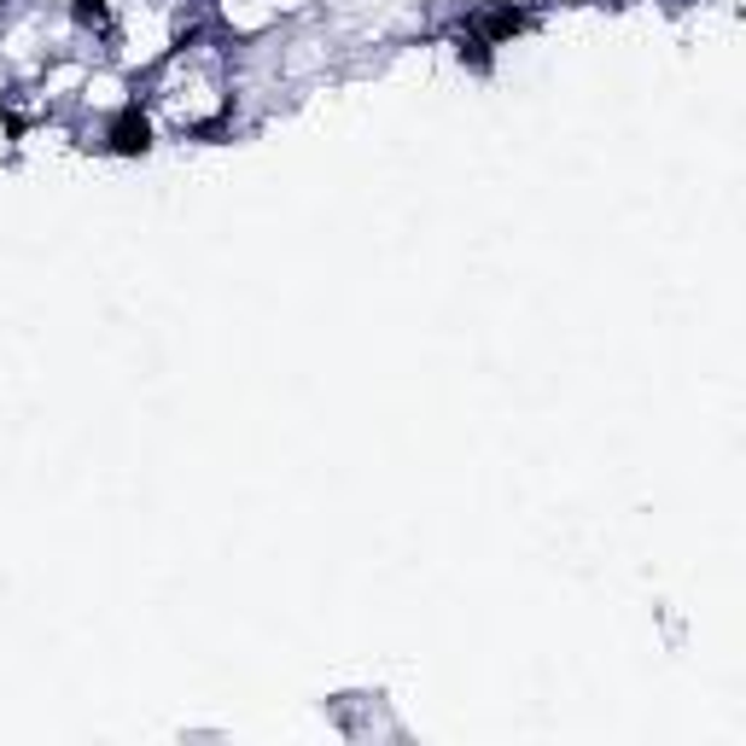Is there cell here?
<instances>
[{
  "instance_id": "obj_1",
  "label": "cell",
  "mask_w": 746,
  "mask_h": 746,
  "mask_svg": "<svg viewBox=\"0 0 746 746\" xmlns=\"http://www.w3.org/2000/svg\"><path fill=\"white\" fill-rule=\"evenodd\" d=\"M106 152L111 158H146L152 152V117L141 106H123L106 123Z\"/></svg>"
},
{
  "instance_id": "obj_2",
  "label": "cell",
  "mask_w": 746,
  "mask_h": 746,
  "mask_svg": "<svg viewBox=\"0 0 746 746\" xmlns=\"http://www.w3.org/2000/svg\"><path fill=\"white\" fill-rule=\"evenodd\" d=\"M467 29H472V36H484L490 47H496V41H514V36H525V29H531V7H519V0H502V7H484Z\"/></svg>"
},
{
  "instance_id": "obj_3",
  "label": "cell",
  "mask_w": 746,
  "mask_h": 746,
  "mask_svg": "<svg viewBox=\"0 0 746 746\" xmlns=\"http://www.w3.org/2000/svg\"><path fill=\"white\" fill-rule=\"evenodd\" d=\"M455 53H461V64H472V71H490V41H484V36H472V29H461Z\"/></svg>"
},
{
  "instance_id": "obj_4",
  "label": "cell",
  "mask_w": 746,
  "mask_h": 746,
  "mask_svg": "<svg viewBox=\"0 0 746 746\" xmlns=\"http://www.w3.org/2000/svg\"><path fill=\"white\" fill-rule=\"evenodd\" d=\"M71 19H76L82 29H106V24H111V0H76Z\"/></svg>"
}]
</instances>
